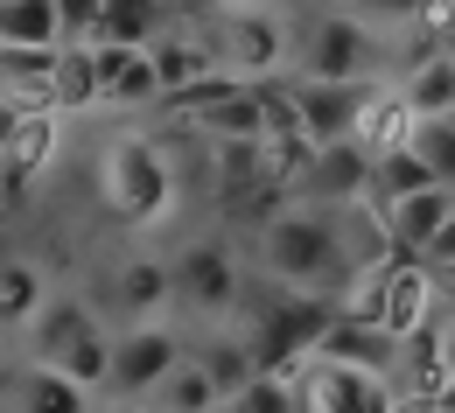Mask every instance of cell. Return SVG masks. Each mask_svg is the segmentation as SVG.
<instances>
[{"label":"cell","mask_w":455,"mask_h":413,"mask_svg":"<svg viewBox=\"0 0 455 413\" xmlns=\"http://www.w3.org/2000/svg\"><path fill=\"white\" fill-rule=\"evenodd\" d=\"M245 266L259 281H274V288L337 295V301L357 281V252H350V232H343V210H323V203H287L267 225H252Z\"/></svg>","instance_id":"cell-1"},{"label":"cell","mask_w":455,"mask_h":413,"mask_svg":"<svg viewBox=\"0 0 455 413\" xmlns=\"http://www.w3.org/2000/svg\"><path fill=\"white\" fill-rule=\"evenodd\" d=\"M92 189H99V203L113 210V225H126V232L140 238V232H155V225L175 210V189H182V176H175L169 147H162L155 133L119 126V133H106V140H99Z\"/></svg>","instance_id":"cell-2"},{"label":"cell","mask_w":455,"mask_h":413,"mask_svg":"<svg viewBox=\"0 0 455 413\" xmlns=\"http://www.w3.org/2000/svg\"><path fill=\"white\" fill-rule=\"evenodd\" d=\"M204 50L238 84H281L294 77V14L287 7H182Z\"/></svg>","instance_id":"cell-3"},{"label":"cell","mask_w":455,"mask_h":413,"mask_svg":"<svg viewBox=\"0 0 455 413\" xmlns=\"http://www.w3.org/2000/svg\"><path fill=\"white\" fill-rule=\"evenodd\" d=\"M21 337H28V351H21V357L50 364V371L77 378L84 393L106 400V371H113V315H106L92 295H50V308H43Z\"/></svg>","instance_id":"cell-4"},{"label":"cell","mask_w":455,"mask_h":413,"mask_svg":"<svg viewBox=\"0 0 455 413\" xmlns=\"http://www.w3.org/2000/svg\"><path fill=\"white\" fill-rule=\"evenodd\" d=\"M294 77H393V50L330 0L294 21Z\"/></svg>","instance_id":"cell-5"},{"label":"cell","mask_w":455,"mask_h":413,"mask_svg":"<svg viewBox=\"0 0 455 413\" xmlns=\"http://www.w3.org/2000/svg\"><path fill=\"white\" fill-rule=\"evenodd\" d=\"M175 274V315L196 322H231L245 301V252H231V238H189L169 259Z\"/></svg>","instance_id":"cell-6"},{"label":"cell","mask_w":455,"mask_h":413,"mask_svg":"<svg viewBox=\"0 0 455 413\" xmlns=\"http://www.w3.org/2000/svg\"><path fill=\"white\" fill-rule=\"evenodd\" d=\"M189 357V330H175L169 315L155 322H119L113 330V371H106V400L119 407H148V393Z\"/></svg>","instance_id":"cell-7"},{"label":"cell","mask_w":455,"mask_h":413,"mask_svg":"<svg viewBox=\"0 0 455 413\" xmlns=\"http://www.w3.org/2000/svg\"><path fill=\"white\" fill-rule=\"evenodd\" d=\"M379 84H393V77H287V91H294V119L308 126L315 147L357 140V119H364L371 99H379Z\"/></svg>","instance_id":"cell-8"},{"label":"cell","mask_w":455,"mask_h":413,"mask_svg":"<svg viewBox=\"0 0 455 413\" xmlns=\"http://www.w3.org/2000/svg\"><path fill=\"white\" fill-rule=\"evenodd\" d=\"M99 308L113 315V322H155V315H175V274L162 252H148V245H119L113 266H106V295Z\"/></svg>","instance_id":"cell-9"},{"label":"cell","mask_w":455,"mask_h":413,"mask_svg":"<svg viewBox=\"0 0 455 413\" xmlns=\"http://www.w3.org/2000/svg\"><path fill=\"white\" fill-rule=\"evenodd\" d=\"M301 413H399V385L379 371H350L330 357H301Z\"/></svg>","instance_id":"cell-10"},{"label":"cell","mask_w":455,"mask_h":413,"mask_svg":"<svg viewBox=\"0 0 455 413\" xmlns=\"http://www.w3.org/2000/svg\"><path fill=\"white\" fill-rule=\"evenodd\" d=\"M169 84L155 70L148 43H99V106L113 113H162Z\"/></svg>","instance_id":"cell-11"},{"label":"cell","mask_w":455,"mask_h":413,"mask_svg":"<svg viewBox=\"0 0 455 413\" xmlns=\"http://www.w3.org/2000/svg\"><path fill=\"white\" fill-rule=\"evenodd\" d=\"M99 407H106L99 393H84L77 378H63L36 357H14L0 371V413H99Z\"/></svg>","instance_id":"cell-12"},{"label":"cell","mask_w":455,"mask_h":413,"mask_svg":"<svg viewBox=\"0 0 455 413\" xmlns=\"http://www.w3.org/2000/svg\"><path fill=\"white\" fill-rule=\"evenodd\" d=\"M63 133H70V113H57V106H28V113L14 119V133H7V147H0V176H7L14 196L57 162Z\"/></svg>","instance_id":"cell-13"},{"label":"cell","mask_w":455,"mask_h":413,"mask_svg":"<svg viewBox=\"0 0 455 413\" xmlns=\"http://www.w3.org/2000/svg\"><path fill=\"white\" fill-rule=\"evenodd\" d=\"M315 357H330V364H350V371H379V378H399V337L386 330V322L357 315V308H337V322L323 330Z\"/></svg>","instance_id":"cell-14"},{"label":"cell","mask_w":455,"mask_h":413,"mask_svg":"<svg viewBox=\"0 0 455 413\" xmlns=\"http://www.w3.org/2000/svg\"><path fill=\"white\" fill-rule=\"evenodd\" d=\"M371 162H379V155H364L357 140L323 147L315 169H308V182L294 189V203H323V210H350V203H364V196H371Z\"/></svg>","instance_id":"cell-15"},{"label":"cell","mask_w":455,"mask_h":413,"mask_svg":"<svg viewBox=\"0 0 455 413\" xmlns=\"http://www.w3.org/2000/svg\"><path fill=\"white\" fill-rule=\"evenodd\" d=\"M50 266L28 259V252H7L0 259V330H28L43 308H50Z\"/></svg>","instance_id":"cell-16"},{"label":"cell","mask_w":455,"mask_h":413,"mask_svg":"<svg viewBox=\"0 0 455 413\" xmlns=\"http://www.w3.org/2000/svg\"><path fill=\"white\" fill-rule=\"evenodd\" d=\"M449 218H455V182H435V189H420V196H406V203H393V210H386L399 252H427V245L442 238V225H449Z\"/></svg>","instance_id":"cell-17"},{"label":"cell","mask_w":455,"mask_h":413,"mask_svg":"<svg viewBox=\"0 0 455 413\" xmlns=\"http://www.w3.org/2000/svg\"><path fill=\"white\" fill-rule=\"evenodd\" d=\"M393 84L406 91L413 119H442V113H455V57H449V50H435V57L406 63Z\"/></svg>","instance_id":"cell-18"},{"label":"cell","mask_w":455,"mask_h":413,"mask_svg":"<svg viewBox=\"0 0 455 413\" xmlns=\"http://www.w3.org/2000/svg\"><path fill=\"white\" fill-rule=\"evenodd\" d=\"M0 50H63L57 0H0Z\"/></svg>","instance_id":"cell-19"},{"label":"cell","mask_w":455,"mask_h":413,"mask_svg":"<svg viewBox=\"0 0 455 413\" xmlns=\"http://www.w3.org/2000/svg\"><path fill=\"white\" fill-rule=\"evenodd\" d=\"M57 113H92L99 106V43H63L57 50V84H50Z\"/></svg>","instance_id":"cell-20"},{"label":"cell","mask_w":455,"mask_h":413,"mask_svg":"<svg viewBox=\"0 0 455 413\" xmlns=\"http://www.w3.org/2000/svg\"><path fill=\"white\" fill-rule=\"evenodd\" d=\"M211 407H225V385H218L196 357H182L169 378L148 393V413H211Z\"/></svg>","instance_id":"cell-21"},{"label":"cell","mask_w":455,"mask_h":413,"mask_svg":"<svg viewBox=\"0 0 455 413\" xmlns=\"http://www.w3.org/2000/svg\"><path fill=\"white\" fill-rule=\"evenodd\" d=\"M57 50H0V99L7 106H50Z\"/></svg>","instance_id":"cell-22"},{"label":"cell","mask_w":455,"mask_h":413,"mask_svg":"<svg viewBox=\"0 0 455 413\" xmlns=\"http://www.w3.org/2000/svg\"><path fill=\"white\" fill-rule=\"evenodd\" d=\"M435 169L413 155V147H399V155H379L371 162V196L364 203H379V210H393V203H406V196H420V189H435Z\"/></svg>","instance_id":"cell-23"},{"label":"cell","mask_w":455,"mask_h":413,"mask_svg":"<svg viewBox=\"0 0 455 413\" xmlns=\"http://www.w3.org/2000/svg\"><path fill=\"white\" fill-rule=\"evenodd\" d=\"M343 14H357L371 36H386V43H399V36H420L427 28V14H435V0H337Z\"/></svg>","instance_id":"cell-24"},{"label":"cell","mask_w":455,"mask_h":413,"mask_svg":"<svg viewBox=\"0 0 455 413\" xmlns=\"http://www.w3.org/2000/svg\"><path fill=\"white\" fill-rule=\"evenodd\" d=\"M169 21H175L169 0H106V28H99V43H155Z\"/></svg>","instance_id":"cell-25"},{"label":"cell","mask_w":455,"mask_h":413,"mask_svg":"<svg viewBox=\"0 0 455 413\" xmlns=\"http://www.w3.org/2000/svg\"><path fill=\"white\" fill-rule=\"evenodd\" d=\"M245 413H301V378L294 371H259L245 393H238Z\"/></svg>","instance_id":"cell-26"},{"label":"cell","mask_w":455,"mask_h":413,"mask_svg":"<svg viewBox=\"0 0 455 413\" xmlns=\"http://www.w3.org/2000/svg\"><path fill=\"white\" fill-rule=\"evenodd\" d=\"M413 155H420L442 182H455V126L449 119H420V126H413Z\"/></svg>","instance_id":"cell-27"},{"label":"cell","mask_w":455,"mask_h":413,"mask_svg":"<svg viewBox=\"0 0 455 413\" xmlns=\"http://www.w3.org/2000/svg\"><path fill=\"white\" fill-rule=\"evenodd\" d=\"M63 14V43H99V28H106V0H57Z\"/></svg>","instance_id":"cell-28"},{"label":"cell","mask_w":455,"mask_h":413,"mask_svg":"<svg viewBox=\"0 0 455 413\" xmlns=\"http://www.w3.org/2000/svg\"><path fill=\"white\" fill-rule=\"evenodd\" d=\"M420 259H427L435 274H449V266H455V218H449V225H442V238H435V245H427Z\"/></svg>","instance_id":"cell-29"},{"label":"cell","mask_w":455,"mask_h":413,"mask_svg":"<svg viewBox=\"0 0 455 413\" xmlns=\"http://www.w3.org/2000/svg\"><path fill=\"white\" fill-rule=\"evenodd\" d=\"M442 357H449V371H455V301L442 308Z\"/></svg>","instance_id":"cell-30"},{"label":"cell","mask_w":455,"mask_h":413,"mask_svg":"<svg viewBox=\"0 0 455 413\" xmlns=\"http://www.w3.org/2000/svg\"><path fill=\"white\" fill-rule=\"evenodd\" d=\"M189 7H287V0H189Z\"/></svg>","instance_id":"cell-31"},{"label":"cell","mask_w":455,"mask_h":413,"mask_svg":"<svg viewBox=\"0 0 455 413\" xmlns=\"http://www.w3.org/2000/svg\"><path fill=\"white\" fill-rule=\"evenodd\" d=\"M435 407H449V413H455V371L442 378V393H435Z\"/></svg>","instance_id":"cell-32"},{"label":"cell","mask_w":455,"mask_h":413,"mask_svg":"<svg viewBox=\"0 0 455 413\" xmlns=\"http://www.w3.org/2000/svg\"><path fill=\"white\" fill-rule=\"evenodd\" d=\"M99 413H148V407H119V400H106V407H99Z\"/></svg>","instance_id":"cell-33"},{"label":"cell","mask_w":455,"mask_h":413,"mask_svg":"<svg viewBox=\"0 0 455 413\" xmlns=\"http://www.w3.org/2000/svg\"><path fill=\"white\" fill-rule=\"evenodd\" d=\"M7 196H14V189H7V176H0V210H7Z\"/></svg>","instance_id":"cell-34"},{"label":"cell","mask_w":455,"mask_h":413,"mask_svg":"<svg viewBox=\"0 0 455 413\" xmlns=\"http://www.w3.org/2000/svg\"><path fill=\"white\" fill-rule=\"evenodd\" d=\"M413 413H449V407H413Z\"/></svg>","instance_id":"cell-35"},{"label":"cell","mask_w":455,"mask_h":413,"mask_svg":"<svg viewBox=\"0 0 455 413\" xmlns=\"http://www.w3.org/2000/svg\"><path fill=\"white\" fill-rule=\"evenodd\" d=\"M169 7H189V0H169Z\"/></svg>","instance_id":"cell-36"},{"label":"cell","mask_w":455,"mask_h":413,"mask_svg":"<svg viewBox=\"0 0 455 413\" xmlns=\"http://www.w3.org/2000/svg\"><path fill=\"white\" fill-rule=\"evenodd\" d=\"M449 57H455V36H449Z\"/></svg>","instance_id":"cell-37"}]
</instances>
